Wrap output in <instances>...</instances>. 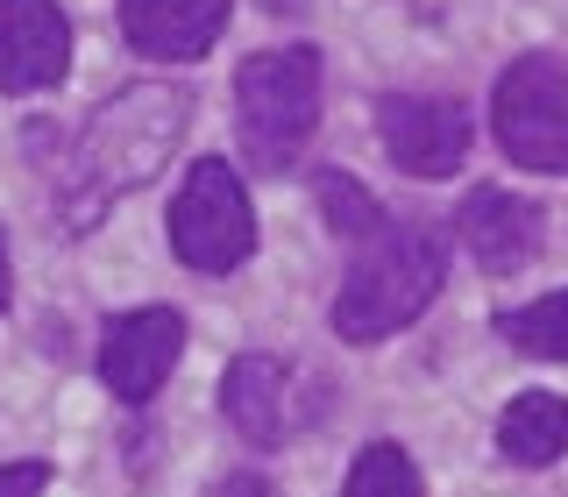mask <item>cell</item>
Returning a JSON list of instances; mask_svg holds the SVG:
<instances>
[{
    "label": "cell",
    "mask_w": 568,
    "mask_h": 497,
    "mask_svg": "<svg viewBox=\"0 0 568 497\" xmlns=\"http://www.w3.org/2000/svg\"><path fill=\"white\" fill-rule=\"evenodd\" d=\"M455 227H462L469 256L484 263L490 277H511L540 256V206L519 200V192H505V185H476L469 200H462Z\"/></svg>",
    "instance_id": "cell-10"
},
{
    "label": "cell",
    "mask_w": 568,
    "mask_h": 497,
    "mask_svg": "<svg viewBox=\"0 0 568 497\" xmlns=\"http://www.w3.org/2000/svg\"><path fill=\"white\" fill-rule=\"evenodd\" d=\"M178 355H185V320L171 306H142V313H121L106 320L100 334V377L114 390L121 405H150L164 377L178 369Z\"/></svg>",
    "instance_id": "cell-8"
},
{
    "label": "cell",
    "mask_w": 568,
    "mask_h": 497,
    "mask_svg": "<svg viewBox=\"0 0 568 497\" xmlns=\"http://www.w3.org/2000/svg\"><path fill=\"white\" fill-rule=\"evenodd\" d=\"M171 248L185 271H206V277L248 263V248H256V206H248V185L227 171V156H200L185 171V185L171 200Z\"/></svg>",
    "instance_id": "cell-5"
},
{
    "label": "cell",
    "mask_w": 568,
    "mask_h": 497,
    "mask_svg": "<svg viewBox=\"0 0 568 497\" xmlns=\"http://www.w3.org/2000/svg\"><path fill=\"white\" fill-rule=\"evenodd\" d=\"M227 29V0H121V36L135 58H206Z\"/></svg>",
    "instance_id": "cell-11"
},
{
    "label": "cell",
    "mask_w": 568,
    "mask_h": 497,
    "mask_svg": "<svg viewBox=\"0 0 568 497\" xmlns=\"http://www.w3.org/2000/svg\"><path fill=\"white\" fill-rule=\"evenodd\" d=\"M185 121H192V93L185 85H164V79L121 85L106 106H93V121L79 129V142H71V156L58 171L64 235H85L114 200H129V192L150 185V178L171 164Z\"/></svg>",
    "instance_id": "cell-1"
},
{
    "label": "cell",
    "mask_w": 568,
    "mask_h": 497,
    "mask_svg": "<svg viewBox=\"0 0 568 497\" xmlns=\"http://www.w3.org/2000/svg\"><path fill=\"white\" fill-rule=\"evenodd\" d=\"M497 150L526 171H568V58H511L490 85Z\"/></svg>",
    "instance_id": "cell-4"
},
{
    "label": "cell",
    "mask_w": 568,
    "mask_h": 497,
    "mask_svg": "<svg viewBox=\"0 0 568 497\" xmlns=\"http://www.w3.org/2000/svg\"><path fill=\"white\" fill-rule=\"evenodd\" d=\"M8 292H14V271H8V242H0V313H8Z\"/></svg>",
    "instance_id": "cell-18"
},
{
    "label": "cell",
    "mask_w": 568,
    "mask_h": 497,
    "mask_svg": "<svg viewBox=\"0 0 568 497\" xmlns=\"http://www.w3.org/2000/svg\"><path fill=\"white\" fill-rule=\"evenodd\" d=\"M298 390H313L306 369L277 363V355H235L221 377V413L248 448H277L320 419V398H298Z\"/></svg>",
    "instance_id": "cell-6"
},
{
    "label": "cell",
    "mask_w": 568,
    "mask_h": 497,
    "mask_svg": "<svg viewBox=\"0 0 568 497\" xmlns=\"http://www.w3.org/2000/svg\"><path fill=\"white\" fill-rule=\"evenodd\" d=\"M377 142L398 171L413 178H455L469 156V114L462 100H434V93H384L377 100Z\"/></svg>",
    "instance_id": "cell-7"
},
{
    "label": "cell",
    "mask_w": 568,
    "mask_h": 497,
    "mask_svg": "<svg viewBox=\"0 0 568 497\" xmlns=\"http://www.w3.org/2000/svg\"><path fill=\"white\" fill-rule=\"evenodd\" d=\"M313 200H320V213H327V227H334V235H348V242H363V235H377V227H384V206L369 200L348 171H313Z\"/></svg>",
    "instance_id": "cell-14"
},
{
    "label": "cell",
    "mask_w": 568,
    "mask_h": 497,
    "mask_svg": "<svg viewBox=\"0 0 568 497\" xmlns=\"http://www.w3.org/2000/svg\"><path fill=\"white\" fill-rule=\"evenodd\" d=\"M50 462H0V497H43L50 490Z\"/></svg>",
    "instance_id": "cell-16"
},
{
    "label": "cell",
    "mask_w": 568,
    "mask_h": 497,
    "mask_svg": "<svg viewBox=\"0 0 568 497\" xmlns=\"http://www.w3.org/2000/svg\"><path fill=\"white\" fill-rule=\"evenodd\" d=\"M497 334H505L519 355H540V363H568V292H547L519 313H497Z\"/></svg>",
    "instance_id": "cell-13"
},
{
    "label": "cell",
    "mask_w": 568,
    "mask_h": 497,
    "mask_svg": "<svg viewBox=\"0 0 568 497\" xmlns=\"http://www.w3.org/2000/svg\"><path fill=\"white\" fill-rule=\"evenodd\" d=\"M206 497H277V490L263 484V476H248V469H235V476H221V484H213Z\"/></svg>",
    "instance_id": "cell-17"
},
{
    "label": "cell",
    "mask_w": 568,
    "mask_h": 497,
    "mask_svg": "<svg viewBox=\"0 0 568 497\" xmlns=\"http://www.w3.org/2000/svg\"><path fill=\"white\" fill-rule=\"evenodd\" d=\"M320 129V50H256L235 71V135L256 171H292Z\"/></svg>",
    "instance_id": "cell-3"
},
{
    "label": "cell",
    "mask_w": 568,
    "mask_h": 497,
    "mask_svg": "<svg viewBox=\"0 0 568 497\" xmlns=\"http://www.w3.org/2000/svg\"><path fill=\"white\" fill-rule=\"evenodd\" d=\"M71 71V22L58 0H0V93H50Z\"/></svg>",
    "instance_id": "cell-9"
},
{
    "label": "cell",
    "mask_w": 568,
    "mask_h": 497,
    "mask_svg": "<svg viewBox=\"0 0 568 497\" xmlns=\"http://www.w3.org/2000/svg\"><path fill=\"white\" fill-rule=\"evenodd\" d=\"M440 277H448V248H440L434 227L384 221L377 235H363V256L348 263L342 292H334V334L355 348H377L384 334L413 327L434 306Z\"/></svg>",
    "instance_id": "cell-2"
},
{
    "label": "cell",
    "mask_w": 568,
    "mask_h": 497,
    "mask_svg": "<svg viewBox=\"0 0 568 497\" xmlns=\"http://www.w3.org/2000/svg\"><path fill=\"white\" fill-rule=\"evenodd\" d=\"M342 497H419V469H413V455H405L398 440H369V448L355 455V469H348Z\"/></svg>",
    "instance_id": "cell-15"
},
{
    "label": "cell",
    "mask_w": 568,
    "mask_h": 497,
    "mask_svg": "<svg viewBox=\"0 0 568 497\" xmlns=\"http://www.w3.org/2000/svg\"><path fill=\"white\" fill-rule=\"evenodd\" d=\"M497 448H505V462H519V469L561 462L568 455V398H555V390H519L505 405V419H497Z\"/></svg>",
    "instance_id": "cell-12"
}]
</instances>
